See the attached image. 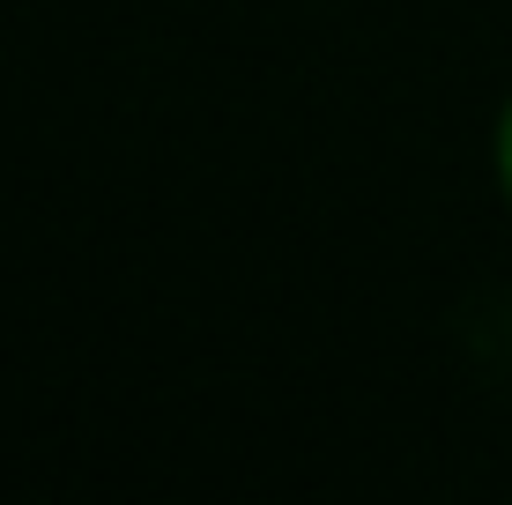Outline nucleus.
<instances>
[{
  "mask_svg": "<svg viewBox=\"0 0 512 505\" xmlns=\"http://www.w3.org/2000/svg\"><path fill=\"white\" fill-rule=\"evenodd\" d=\"M498 179H505V201H512V104L498 119Z\"/></svg>",
  "mask_w": 512,
  "mask_h": 505,
  "instance_id": "nucleus-1",
  "label": "nucleus"
}]
</instances>
